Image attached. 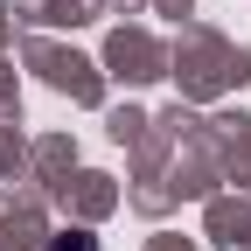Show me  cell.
<instances>
[{"instance_id": "6da1fadb", "label": "cell", "mask_w": 251, "mask_h": 251, "mask_svg": "<svg viewBox=\"0 0 251 251\" xmlns=\"http://www.w3.org/2000/svg\"><path fill=\"white\" fill-rule=\"evenodd\" d=\"M56 251H91V244H70V237H63V244H56Z\"/></svg>"}]
</instances>
